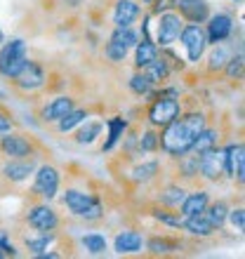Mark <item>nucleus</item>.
Instances as JSON below:
<instances>
[{"label":"nucleus","instance_id":"11","mask_svg":"<svg viewBox=\"0 0 245 259\" xmlns=\"http://www.w3.org/2000/svg\"><path fill=\"white\" fill-rule=\"evenodd\" d=\"M224 175L243 182L245 179V146L243 144H229L224 151Z\"/></svg>","mask_w":245,"mask_h":259},{"label":"nucleus","instance_id":"4","mask_svg":"<svg viewBox=\"0 0 245 259\" xmlns=\"http://www.w3.org/2000/svg\"><path fill=\"white\" fill-rule=\"evenodd\" d=\"M139 40V35L132 26H123V28H116L109 38V45H106V57H109L111 62H123L128 52L137 45Z\"/></svg>","mask_w":245,"mask_h":259},{"label":"nucleus","instance_id":"5","mask_svg":"<svg viewBox=\"0 0 245 259\" xmlns=\"http://www.w3.org/2000/svg\"><path fill=\"white\" fill-rule=\"evenodd\" d=\"M179 38H182V45L186 50V55H189V62H193V64L200 62V57H203L205 48H208V38H205V31L200 28V24L184 26Z\"/></svg>","mask_w":245,"mask_h":259},{"label":"nucleus","instance_id":"23","mask_svg":"<svg viewBox=\"0 0 245 259\" xmlns=\"http://www.w3.org/2000/svg\"><path fill=\"white\" fill-rule=\"evenodd\" d=\"M217 142H219L217 132L205 127V130H200V132L196 135V139H193V144H191V151H193V153H203V151H208V149H215Z\"/></svg>","mask_w":245,"mask_h":259},{"label":"nucleus","instance_id":"2","mask_svg":"<svg viewBox=\"0 0 245 259\" xmlns=\"http://www.w3.org/2000/svg\"><path fill=\"white\" fill-rule=\"evenodd\" d=\"M61 203L66 205L68 210L73 212L75 217H83V219H102L104 217V205L99 198L90 196V193H83V191H75V189H68L64 196H61Z\"/></svg>","mask_w":245,"mask_h":259},{"label":"nucleus","instance_id":"35","mask_svg":"<svg viewBox=\"0 0 245 259\" xmlns=\"http://www.w3.org/2000/svg\"><path fill=\"white\" fill-rule=\"evenodd\" d=\"M182 123L186 125V127H189L193 135H198L200 130L208 127V123H205V116H203V113H196V111H191V113L182 116Z\"/></svg>","mask_w":245,"mask_h":259},{"label":"nucleus","instance_id":"17","mask_svg":"<svg viewBox=\"0 0 245 259\" xmlns=\"http://www.w3.org/2000/svg\"><path fill=\"white\" fill-rule=\"evenodd\" d=\"M73 109V99L71 97H55L52 102H48L43 106V120H48V123H57L59 118H64L68 111Z\"/></svg>","mask_w":245,"mask_h":259},{"label":"nucleus","instance_id":"19","mask_svg":"<svg viewBox=\"0 0 245 259\" xmlns=\"http://www.w3.org/2000/svg\"><path fill=\"white\" fill-rule=\"evenodd\" d=\"M208 203H210V196H208V191H193V193H186L182 200V205H179V214L182 217H189V214H198V212H203L205 207H208Z\"/></svg>","mask_w":245,"mask_h":259},{"label":"nucleus","instance_id":"30","mask_svg":"<svg viewBox=\"0 0 245 259\" xmlns=\"http://www.w3.org/2000/svg\"><path fill=\"white\" fill-rule=\"evenodd\" d=\"M158 167H160V163L158 160H149V163H142V165H137L135 170H132V179L135 182H151V179L158 175Z\"/></svg>","mask_w":245,"mask_h":259},{"label":"nucleus","instance_id":"7","mask_svg":"<svg viewBox=\"0 0 245 259\" xmlns=\"http://www.w3.org/2000/svg\"><path fill=\"white\" fill-rule=\"evenodd\" d=\"M179 116H182V106H179V102L172 99V97H158L149 109V120H151V125H156V127H165V125L172 123V120Z\"/></svg>","mask_w":245,"mask_h":259},{"label":"nucleus","instance_id":"6","mask_svg":"<svg viewBox=\"0 0 245 259\" xmlns=\"http://www.w3.org/2000/svg\"><path fill=\"white\" fill-rule=\"evenodd\" d=\"M184 28V19L175 12H160V19L156 24V42H160V48H170L172 42L179 38Z\"/></svg>","mask_w":245,"mask_h":259},{"label":"nucleus","instance_id":"39","mask_svg":"<svg viewBox=\"0 0 245 259\" xmlns=\"http://www.w3.org/2000/svg\"><path fill=\"white\" fill-rule=\"evenodd\" d=\"M153 217L158 222H163V224L172 226V229H182V224H184L182 214H170V212H163V210H153Z\"/></svg>","mask_w":245,"mask_h":259},{"label":"nucleus","instance_id":"18","mask_svg":"<svg viewBox=\"0 0 245 259\" xmlns=\"http://www.w3.org/2000/svg\"><path fill=\"white\" fill-rule=\"evenodd\" d=\"M182 229H186L191 236H200V238H208V236L215 233V226H212V222L208 219L205 210L198 212V214H189V217L184 219Z\"/></svg>","mask_w":245,"mask_h":259},{"label":"nucleus","instance_id":"36","mask_svg":"<svg viewBox=\"0 0 245 259\" xmlns=\"http://www.w3.org/2000/svg\"><path fill=\"white\" fill-rule=\"evenodd\" d=\"M226 62H229V52H226V48H222L217 42V48L212 50L210 55V71H222Z\"/></svg>","mask_w":245,"mask_h":259},{"label":"nucleus","instance_id":"26","mask_svg":"<svg viewBox=\"0 0 245 259\" xmlns=\"http://www.w3.org/2000/svg\"><path fill=\"white\" fill-rule=\"evenodd\" d=\"M125 127H128V123H125L123 118H111L109 120V139L104 144V151H111L118 142H120L123 135H125Z\"/></svg>","mask_w":245,"mask_h":259},{"label":"nucleus","instance_id":"22","mask_svg":"<svg viewBox=\"0 0 245 259\" xmlns=\"http://www.w3.org/2000/svg\"><path fill=\"white\" fill-rule=\"evenodd\" d=\"M137 55H135V59H137V68H144V66H149L153 59L158 57V48L153 45V40L151 38H142V40H137Z\"/></svg>","mask_w":245,"mask_h":259},{"label":"nucleus","instance_id":"46","mask_svg":"<svg viewBox=\"0 0 245 259\" xmlns=\"http://www.w3.org/2000/svg\"><path fill=\"white\" fill-rule=\"evenodd\" d=\"M233 3H240V0H233Z\"/></svg>","mask_w":245,"mask_h":259},{"label":"nucleus","instance_id":"21","mask_svg":"<svg viewBox=\"0 0 245 259\" xmlns=\"http://www.w3.org/2000/svg\"><path fill=\"white\" fill-rule=\"evenodd\" d=\"M5 177L10 179V182H24V179H28V175H33L35 172V163L33 160H21V158H14L12 163L5 165Z\"/></svg>","mask_w":245,"mask_h":259},{"label":"nucleus","instance_id":"43","mask_svg":"<svg viewBox=\"0 0 245 259\" xmlns=\"http://www.w3.org/2000/svg\"><path fill=\"white\" fill-rule=\"evenodd\" d=\"M10 130H12V120H10L7 116H3V113H0V135H7Z\"/></svg>","mask_w":245,"mask_h":259},{"label":"nucleus","instance_id":"16","mask_svg":"<svg viewBox=\"0 0 245 259\" xmlns=\"http://www.w3.org/2000/svg\"><path fill=\"white\" fill-rule=\"evenodd\" d=\"M137 17H139V5L135 0H118L116 7H113V24H116V28L132 26Z\"/></svg>","mask_w":245,"mask_h":259},{"label":"nucleus","instance_id":"31","mask_svg":"<svg viewBox=\"0 0 245 259\" xmlns=\"http://www.w3.org/2000/svg\"><path fill=\"white\" fill-rule=\"evenodd\" d=\"M146 247H149V252L151 254H168V252H175V250H177L179 247V243L177 240H172V238H151L149 243H146Z\"/></svg>","mask_w":245,"mask_h":259},{"label":"nucleus","instance_id":"9","mask_svg":"<svg viewBox=\"0 0 245 259\" xmlns=\"http://www.w3.org/2000/svg\"><path fill=\"white\" fill-rule=\"evenodd\" d=\"M33 191L40 198H48V200H52V198L57 196V191H59V172H57L52 165H40V167L35 170Z\"/></svg>","mask_w":245,"mask_h":259},{"label":"nucleus","instance_id":"25","mask_svg":"<svg viewBox=\"0 0 245 259\" xmlns=\"http://www.w3.org/2000/svg\"><path fill=\"white\" fill-rule=\"evenodd\" d=\"M208 205H210V203H208ZM205 214H208V219L212 222L215 231H219V229L224 226V222H226V214H229V205H226L224 200H217V203H212L210 207H205Z\"/></svg>","mask_w":245,"mask_h":259},{"label":"nucleus","instance_id":"45","mask_svg":"<svg viewBox=\"0 0 245 259\" xmlns=\"http://www.w3.org/2000/svg\"><path fill=\"white\" fill-rule=\"evenodd\" d=\"M142 3H146V5H151V3H153V0H142Z\"/></svg>","mask_w":245,"mask_h":259},{"label":"nucleus","instance_id":"29","mask_svg":"<svg viewBox=\"0 0 245 259\" xmlns=\"http://www.w3.org/2000/svg\"><path fill=\"white\" fill-rule=\"evenodd\" d=\"M55 240V231H38V236H28L26 238V247L31 252H43V250H48V245Z\"/></svg>","mask_w":245,"mask_h":259},{"label":"nucleus","instance_id":"41","mask_svg":"<svg viewBox=\"0 0 245 259\" xmlns=\"http://www.w3.org/2000/svg\"><path fill=\"white\" fill-rule=\"evenodd\" d=\"M175 3H177V0H153V3H151V5H153V14L168 12V10L175 7Z\"/></svg>","mask_w":245,"mask_h":259},{"label":"nucleus","instance_id":"15","mask_svg":"<svg viewBox=\"0 0 245 259\" xmlns=\"http://www.w3.org/2000/svg\"><path fill=\"white\" fill-rule=\"evenodd\" d=\"M0 149L5 151L10 158H28V156H33V144L28 142L26 137L10 135V132H7V137L0 139Z\"/></svg>","mask_w":245,"mask_h":259},{"label":"nucleus","instance_id":"33","mask_svg":"<svg viewBox=\"0 0 245 259\" xmlns=\"http://www.w3.org/2000/svg\"><path fill=\"white\" fill-rule=\"evenodd\" d=\"M83 247L90 254H104L106 252V238L102 233H88V236H83Z\"/></svg>","mask_w":245,"mask_h":259},{"label":"nucleus","instance_id":"37","mask_svg":"<svg viewBox=\"0 0 245 259\" xmlns=\"http://www.w3.org/2000/svg\"><path fill=\"white\" fill-rule=\"evenodd\" d=\"M158 146H160V137H158L153 130L144 132V137L139 139V151H142V153H151V151H156Z\"/></svg>","mask_w":245,"mask_h":259},{"label":"nucleus","instance_id":"34","mask_svg":"<svg viewBox=\"0 0 245 259\" xmlns=\"http://www.w3.org/2000/svg\"><path fill=\"white\" fill-rule=\"evenodd\" d=\"M184 189L182 186H168L165 191H160V196H158V200L163 205H168V207H179L182 205V200H184Z\"/></svg>","mask_w":245,"mask_h":259},{"label":"nucleus","instance_id":"44","mask_svg":"<svg viewBox=\"0 0 245 259\" xmlns=\"http://www.w3.org/2000/svg\"><path fill=\"white\" fill-rule=\"evenodd\" d=\"M3 42H5V33H3V31H0V45H3Z\"/></svg>","mask_w":245,"mask_h":259},{"label":"nucleus","instance_id":"1","mask_svg":"<svg viewBox=\"0 0 245 259\" xmlns=\"http://www.w3.org/2000/svg\"><path fill=\"white\" fill-rule=\"evenodd\" d=\"M193 139H196V135L182 123V118H175L172 123L165 125V132L160 135V146H163V151L168 156L182 158L184 153L191 151Z\"/></svg>","mask_w":245,"mask_h":259},{"label":"nucleus","instance_id":"10","mask_svg":"<svg viewBox=\"0 0 245 259\" xmlns=\"http://www.w3.org/2000/svg\"><path fill=\"white\" fill-rule=\"evenodd\" d=\"M14 82H17V88L19 90H38L45 85V71H43V66L38 62H31V59H26V64L19 68V73L12 78Z\"/></svg>","mask_w":245,"mask_h":259},{"label":"nucleus","instance_id":"38","mask_svg":"<svg viewBox=\"0 0 245 259\" xmlns=\"http://www.w3.org/2000/svg\"><path fill=\"white\" fill-rule=\"evenodd\" d=\"M224 68H226V75H229V78H240V75H243V52L231 57V59L224 64Z\"/></svg>","mask_w":245,"mask_h":259},{"label":"nucleus","instance_id":"13","mask_svg":"<svg viewBox=\"0 0 245 259\" xmlns=\"http://www.w3.org/2000/svg\"><path fill=\"white\" fill-rule=\"evenodd\" d=\"M175 7L179 10V17L191 24H203L210 17V5L208 0H177Z\"/></svg>","mask_w":245,"mask_h":259},{"label":"nucleus","instance_id":"3","mask_svg":"<svg viewBox=\"0 0 245 259\" xmlns=\"http://www.w3.org/2000/svg\"><path fill=\"white\" fill-rule=\"evenodd\" d=\"M26 59L28 50L21 38H12L10 42H3V48H0V75L12 80L14 75L19 73V68L26 64Z\"/></svg>","mask_w":245,"mask_h":259},{"label":"nucleus","instance_id":"14","mask_svg":"<svg viewBox=\"0 0 245 259\" xmlns=\"http://www.w3.org/2000/svg\"><path fill=\"white\" fill-rule=\"evenodd\" d=\"M208 31H205V38H208V42H212V45H217V42H224L229 35H231L233 31V19L229 17V14H215V17H208Z\"/></svg>","mask_w":245,"mask_h":259},{"label":"nucleus","instance_id":"40","mask_svg":"<svg viewBox=\"0 0 245 259\" xmlns=\"http://www.w3.org/2000/svg\"><path fill=\"white\" fill-rule=\"evenodd\" d=\"M226 219L231 222V226L236 229V231H243L245 229V210L243 207H236V210H229V214H226Z\"/></svg>","mask_w":245,"mask_h":259},{"label":"nucleus","instance_id":"27","mask_svg":"<svg viewBox=\"0 0 245 259\" xmlns=\"http://www.w3.org/2000/svg\"><path fill=\"white\" fill-rule=\"evenodd\" d=\"M85 118H88V111H85V109H71L66 116L57 120V123H59V132H64V135H66V132H71V130L75 127V125H80Z\"/></svg>","mask_w":245,"mask_h":259},{"label":"nucleus","instance_id":"24","mask_svg":"<svg viewBox=\"0 0 245 259\" xmlns=\"http://www.w3.org/2000/svg\"><path fill=\"white\" fill-rule=\"evenodd\" d=\"M102 127L104 125L99 120H83L80 130L75 132V142L78 144H92L97 137L102 135Z\"/></svg>","mask_w":245,"mask_h":259},{"label":"nucleus","instance_id":"28","mask_svg":"<svg viewBox=\"0 0 245 259\" xmlns=\"http://www.w3.org/2000/svg\"><path fill=\"white\" fill-rule=\"evenodd\" d=\"M144 68H146V75H149L153 82H160L170 75V66H168V62H165V57H156L149 66H144Z\"/></svg>","mask_w":245,"mask_h":259},{"label":"nucleus","instance_id":"32","mask_svg":"<svg viewBox=\"0 0 245 259\" xmlns=\"http://www.w3.org/2000/svg\"><path fill=\"white\" fill-rule=\"evenodd\" d=\"M153 85H156V82L151 80L146 73H135L132 78H130V90H132L135 95H139V97L149 95L151 90H153Z\"/></svg>","mask_w":245,"mask_h":259},{"label":"nucleus","instance_id":"20","mask_svg":"<svg viewBox=\"0 0 245 259\" xmlns=\"http://www.w3.org/2000/svg\"><path fill=\"white\" fill-rule=\"evenodd\" d=\"M118 254H132V252H139L144 247V238L139 236L137 231H123L116 236V243H113Z\"/></svg>","mask_w":245,"mask_h":259},{"label":"nucleus","instance_id":"12","mask_svg":"<svg viewBox=\"0 0 245 259\" xmlns=\"http://www.w3.org/2000/svg\"><path fill=\"white\" fill-rule=\"evenodd\" d=\"M26 219L35 231H55L57 226H59L57 212L52 210V207H48V205H35V207H31Z\"/></svg>","mask_w":245,"mask_h":259},{"label":"nucleus","instance_id":"8","mask_svg":"<svg viewBox=\"0 0 245 259\" xmlns=\"http://www.w3.org/2000/svg\"><path fill=\"white\" fill-rule=\"evenodd\" d=\"M198 172H200L205 179H210V182L222 179V175H224V153H222L217 146L198 153Z\"/></svg>","mask_w":245,"mask_h":259},{"label":"nucleus","instance_id":"42","mask_svg":"<svg viewBox=\"0 0 245 259\" xmlns=\"http://www.w3.org/2000/svg\"><path fill=\"white\" fill-rule=\"evenodd\" d=\"M0 250H3V252L5 254H17V250H14V245H10V240H7V233L3 231V229H0Z\"/></svg>","mask_w":245,"mask_h":259}]
</instances>
